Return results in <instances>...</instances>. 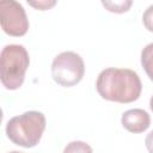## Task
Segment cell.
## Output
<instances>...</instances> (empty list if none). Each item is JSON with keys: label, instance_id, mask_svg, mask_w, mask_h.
<instances>
[{"label": "cell", "instance_id": "cell-2", "mask_svg": "<svg viewBox=\"0 0 153 153\" xmlns=\"http://www.w3.org/2000/svg\"><path fill=\"white\" fill-rule=\"evenodd\" d=\"M45 116L36 110L23 112L12 117L6 124L7 137L22 147L36 146L45 129Z\"/></svg>", "mask_w": 153, "mask_h": 153}, {"label": "cell", "instance_id": "cell-10", "mask_svg": "<svg viewBox=\"0 0 153 153\" xmlns=\"http://www.w3.org/2000/svg\"><path fill=\"white\" fill-rule=\"evenodd\" d=\"M142 22H143L145 27L153 32V5H149L145 10L142 14Z\"/></svg>", "mask_w": 153, "mask_h": 153}, {"label": "cell", "instance_id": "cell-6", "mask_svg": "<svg viewBox=\"0 0 153 153\" xmlns=\"http://www.w3.org/2000/svg\"><path fill=\"white\" fill-rule=\"evenodd\" d=\"M122 126L130 133H142L151 124V117L143 109H129L121 117Z\"/></svg>", "mask_w": 153, "mask_h": 153}, {"label": "cell", "instance_id": "cell-14", "mask_svg": "<svg viewBox=\"0 0 153 153\" xmlns=\"http://www.w3.org/2000/svg\"><path fill=\"white\" fill-rule=\"evenodd\" d=\"M8 153H23V152H18V151H12V152H8Z\"/></svg>", "mask_w": 153, "mask_h": 153}, {"label": "cell", "instance_id": "cell-1", "mask_svg": "<svg viewBox=\"0 0 153 153\" xmlns=\"http://www.w3.org/2000/svg\"><path fill=\"white\" fill-rule=\"evenodd\" d=\"M99 96L106 100L117 103H130L136 100L142 90L140 76L128 68H105L96 82Z\"/></svg>", "mask_w": 153, "mask_h": 153}, {"label": "cell", "instance_id": "cell-4", "mask_svg": "<svg viewBox=\"0 0 153 153\" xmlns=\"http://www.w3.org/2000/svg\"><path fill=\"white\" fill-rule=\"evenodd\" d=\"M85 63L82 57L74 51H63L55 56L51 63V76L61 86L76 85L84 76Z\"/></svg>", "mask_w": 153, "mask_h": 153}, {"label": "cell", "instance_id": "cell-11", "mask_svg": "<svg viewBox=\"0 0 153 153\" xmlns=\"http://www.w3.org/2000/svg\"><path fill=\"white\" fill-rule=\"evenodd\" d=\"M27 2H29V5H31L38 10H42V11L50 8L56 4V1H54V0H39V1H27Z\"/></svg>", "mask_w": 153, "mask_h": 153}, {"label": "cell", "instance_id": "cell-5", "mask_svg": "<svg viewBox=\"0 0 153 153\" xmlns=\"http://www.w3.org/2000/svg\"><path fill=\"white\" fill-rule=\"evenodd\" d=\"M0 24L10 36H23L29 29V19L22 4L16 0L0 2Z\"/></svg>", "mask_w": 153, "mask_h": 153}, {"label": "cell", "instance_id": "cell-12", "mask_svg": "<svg viewBox=\"0 0 153 153\" xmlns=\"http://www.w3.org/2000/svg\"><path fill=\"white\" fill-rule=\"evenodd\" d=\"M145 145H146V148L148 149L149 153H153V130H151L146 139H145Z\"/></svg>", "mask_w": 153, "mask_h": 153}, {"label": "cell", "instance_id": "cell-7", "mask_svg": "<svg viewBox=\"0 0 153 153\" xmlns=\"http://www.w3.org/2000/svg\"><path fill=\"white\" fill-rule=\"evenodd\" d=\"M141 65H142L146 74L153 81V43H148L142 49V51H141Z\"/></svg>", "mask_w": 153, "mask_h": 153}, {"label": "cell", "instance_id": "cell-8", "mask_svg": "<svg viewBox=\"0 0 153 153\" xmlns=\"http://www.w3.org/2000/svg\"><path fill=\"white\" fill-rule=\"evenodd\" d=\"M103 6L108 8L110 12H116V13H123L129 10L131 6V0H120V1H102Z\"/></svg>", "mask_w": 153, "mask_h": 153}, {"label": "cell", "instance_id": "cell-13", "mask_svg": "<svg viewBox=\"0 0 153 153\" xmlns=\"http://www.w3.org/2000/svg\"><path fill=\"white\" fill-rule=\"evenodd\" d=\"M149 108H151V110L153 111V96H152L151 99H149Z\"/></svg>", "mask_w": 153, "mask_h": 153}, {"label": "cell", "instance_id": "cell-9", "mask_svg": "<svg viewBox=\"0 0 153 153\" xmlns=\"http://www.w3.org/2000/svg\"><path fill=\"white\" fill-rule=\"evenodd\" d=\"M63 153H93L91 146L84 141H72L67 143Z\"/></svg>", "mask_w": 153, "mask_h": 153}, {"label": "cell", "instance_id": "cell-3", "mask_svg": "<svg viewBox=\"0 0 153 153\" xmlns=\"http://www.w3.org/2000/svg\"><path fill=\"white\" fill-rule=\"evenodd\" d=\"M30 59L26 49L22 44H7L0 55V78L1 84L7 90L19 88L25 78Z\"/></svg>", "mask_w": 153, "mask_h": 153}]
</instances>
